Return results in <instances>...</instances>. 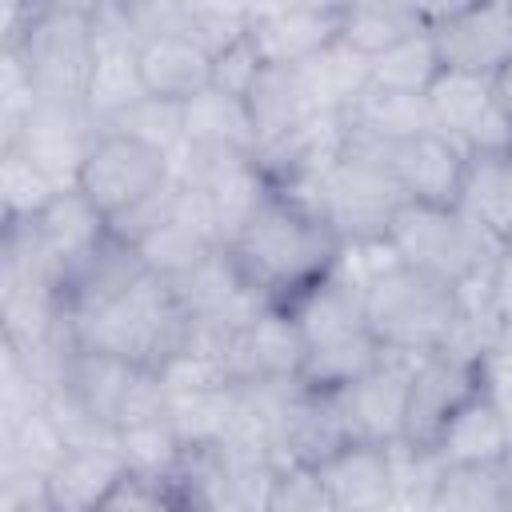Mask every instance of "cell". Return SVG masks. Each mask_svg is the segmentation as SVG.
Returning a JSON list of instances; mask_svg holds the SVG:
<instances>
[{"mask_svg":"<svg viewBox=\"0 0 512 512\" xmlns=\"http://www.w3.org/2000/svg\"><path fill=\"white\" fill-rule=\"evenodd\" d=\"M340 128H344V140L392 148V144L432 128L428 92H400V88H384V84L368 80L340 112Z\"/></svg>","mask_w":512,"mask_h":512,"instance_id":"9a60e30c","label":"cell"},{"mask_svg":"<svg viewBox=\"0 0 512 512\" xmlns=\"http://www.w3.org/2000/svg\"><path fill=\"white\" fill-rule=\"evenodd\" d=\"M268 508L272 512H336L320 468H308V464H276Z\"/></svg>","mask_w":512,"mask_h":512,"instance_id":"f1b7e54d","label":"cell"},{"mask_svg":"<svg viewBox=\"0 0 512 512\" xmlns=\"http://www.w3.org/2000/svg\"><path fill=\"white\" fill-rule=\"evenodd\" d=\"M440 72H444V64L436 56L428 24L412 36H404L400 44H392L388 52L368 60V80L384 84V88H400V92H428Z\"/></svg>","mask_w":512,"mask_h":512,"instance_id":"484cf974","label":"cell"},{"mask_svg":"<svg viewBox=\"0 0 512 512\" xmlns=\"http://www.w3.org/2000/svg\"><path fill=\"white\" fill-rule=\"evenodd\" d=\"M64 184L20 148H0V192L4 220H32Z\"/></svg>","mask_w":512,"mask_h":512,"instance_id":"83f0119b","label":"cell"},{"mask_svg":"<svg viewBox=\"0 0 512 512\" xmlns=\"http://www.w3.org/2000/svg\"><path fill=\"white\" fill-rule=\"evenodd\" d=\"M140 380H144V368H136L132 360L72 340L56 388L72 404H80L96 424L116 432L124 412H128V404H132V396H136V388H140Z\"/></svg>","mask_w":512,"mask_h":512,"instance_id":"4fadbf2b","label":"cell"},{"mask_svg":"<svg viewBox=\"0 0 512 512\" xmlns=\"http://www.w3.org/2000/svg\"><path fill=\"white\" fill-rule=\"evenodd\" d=\"M264 68H268V64H264V56H260V48H256V40H252V32L244 28L240 36H232L228 44H220V48L212 52V88L248 100V92L256 88V80L264 76Z\"/></svg>","mask_w":512,"mask_h":512,"instance_id":"f546056e","label":"cell"},{"mask_svg":"<svg viewBox=\"0 0 512 512\" xmlns=\"http://www.w3.org/2000/svg\"><path fill=\"white\" fill-rule=\"evenodd\" d=\"M184 156H252L256 124L244 96L204 88L188 104H180Z\"/></svg>","mask_w":512,"mask_h":512,"instance_id":"2e32d148","label":"cell"},{"mask_svg":"<svg viewBox=\"0 0 512 512\" xmlns=\"http://www.w3.org/2000/svg\"><path fill=\"white\" fill-rule=\"evenodd\" d=\"M4 52L20 56L40 100L84 104V88H88L92 60H96V28L84 8L48 4L40 20L28 28V36Z\"/></svg>","mask_w":512,"mask_h":512,"instance_id":"52a82bcc","label":"cell"},{"mask_svg":"<svg viewBox=\"0 0 512 512\" xmlns=\"http://www.w3.org/2000/svg\"><path fill=\"white\" fill-rule=\"evenodd\" d=\"M436 460L440 464H472V460H508L512 456V424L492 400V392L480 388L452 412L436 440Z\"/></svg>","mask_w":512,"mask_h":512,"instance_id":"44dd1931","label":"cell"},{"mask_svg":"<svg viewBox=\"0 0 512 512\" xmlns=\"http://www.w3.org/2000/svg\"><path fill=\"white\" fill-rule=\"evenodd\" d=\"M388 168H392L404 200L456 208L464 168H468V148L432 124V128L392 144L388 148Z\"/></svg>","mask_w":512,"mask_h":512,"instance_id":"7c38bea8","label":"cell"},{"mask_svg":"<svg viewBox=\"0 0 512 512\" xmlns=\"http://www.w3.org/2000/svg\"><path fill=\"white\" fill-rule=\"evenodd\" d=\"M336 4H368V0H336ZM420 4V0H416Z\"/></svg>","mask_w":512,"mask_h":512,"instance_id":"1f68e13d","label":"cell"},{"mask_svg":"<svg viewBox=\"0 0 512 512\" xmlns=\"http://www.w3.org/2000/svg\"><path fill=\"white\" fill-rule=\"evenodd\" d=\"M260 56L268 68H304L340 36V8L336 4H280L260 8L248 24Z\"/></svg>","mask_w":512,"mask_h":512,"instance_id":"5bb4252c","label":"cell"},{"mask_svg":"<svg viewBox=\"0 0 512 512\" xmlns=\"http://www.w3.org/2000/svg\"><path fill=\"white\" fill-rule=\"evenodd\" d=\"M428 508L448 512H508L512 508V456L508 460H472L440 464Z\"/></svg>","mask_w":512,"mask_h":512,"instance_id":"603a6c76","label":"cell"},{"mask_svg":"<svg viewBox=\"0 0 512 512\" xmlns=\"http://www.w3.org/2000/svg\"><path fill=\"white\" fill-rule=\"evenodd\" d=\"M224 256L264 308H292L340 264L344 240L308 192L268 184L224 240Z\"/></svg>","mask_w":512,"mask_h":512,"instance_id":"6da1fadb","label":"cell"},{"mask_svg":"<svg viewBox=\"0 0 512 512\" xmlns=\"http://www.w3.org/2000/svg\"><path fill=\"white\" fill-rule=\"evenodd\" d=\"M300 76H304V84H308L316 108L340 116V112L348 108V100L368 84V60L356 56L352 48H344V44L336 40V44H328L320 56H312V60L300 68Z\"/></svg>","mask_w":512,"mask_h":512,"instance_id":"4316f807","label":"cell"},{"mask_svg":"<svg viewBox=\"0 0 512 512\" xmlns=\"http://www.w3.org/2000/svg\"><path fill=\"white\" fill-rule=\"evenodd\" d=\"M116 444L120 456L132 472L144 476H172L180 456H184V436L172 420V412H156V416H140L116 428Z\"/></svg>","mask_w":512,"mask_h":512,"instance_id":"d4e9b609","label":"cell"},{"mask_svg":"<svg viewBox=\"0 0 512 512\" xmlns=\"http://www.w3.org/2000/svg\"><path fill=\"white\" fill-rule=\"evenodd\" d=\"M480 360L452 352V348H432L416 356L412 376H408V396H404L400 444L428 448V452L436 448L452 412L480 388Z\"/></svg>","mask_w":512,"mask_h":512,"instance_id":"ba28073f","label":"cell"},{"mask_svg":"<svg viewBox=\"0 0 512 512\" xmlns=\"http://www.w3.org/2000/svg\"><path fill=\"white\" fill-rule=\"evenodd\" d=\"M492 96H496V104H500V112L512 120V56L496 68V76H492Z\"/></svg>","mask_w":512,"mask_h":512,"instance_id":"4dcf8cb0","label":"cell"},{"mask_svg":"<svg viewBox=\"0 0 512 512\" xmlns=\"http://www.w3.org/2000/svg\"><path fill=\"white\" fill-rule=\"evenodd\" d=\"M388 248L396 260L432 272L448 280L452 288L472 284L476 276H488L500 260V244L484 236L476 224H468L456 208H436V204H412L404 200L392 228H388Z\"/></svg>","mask_w":512,"mask_h":512,"instance_id":"5b68a950","label":"cell"},{"mask_svg":"<svg viewBox=\"0 0 512 512\" xmlns=\"http://www.w3.org/2000/svg\"><path fill=\"white\" fill-rule=\"evenodd\" d=\"M68 328L80 344L104 348V352L124 356L136 368L160 376L192 344L196 324H192L176 284L148 268L132 288H124L108 304H100L84 316H72Z\"/></svg>","mask_w":512,"mask_h":512,"instance_id":"3957f363","label":"cell"},{"mask_svg":"<svg viewBox=\"0 0 512 512\" xmlns=\"http://www.w3.org/2000/svg\"><path fill=\"white\" fill-rule=\"evenodd\" d=\"M124 456L116 436L112 440H88L68 444L56 468L48 472V508L52 512H96L104 508L108 492L124 476Z\"/></svg>","mask_w":512,"mask_h":512,"instance_id":"e0dca14e","label":"cell"},{"mask_svg":"<svg viewBox=\"0 0 512 512\" xmlns=\"http://www.w3.org/2000/svg\"><path fill=\"white\" fill-rule=\"evenodd\" d=\"M344 256L356 264L352 276L364 296V320L384 348L432 352L452 336L460 316V288L396 260L392 248L384 252V260L360 256V248H344Z\"/></svg>","mask_w":512,"mask_h":512,"instance_id":"7a4b0ae2","label":"cell"},{"mask_svg":"<svg viewBox=\"0 0 512 512\" xmlns=\"http://www.w3.org/2000/svg\"><path fill=\"white\" fill-rule=\"evenodd\" d=\"M340 8V44L356 56L372 60L400 44L404 36L420 32L428 24L424 8L416 0H368V4H336Z\"/></svg>","mask_w":512,"mask_h":512,"instance_id":"cb8c5ba5","label":"cell"},{"mask_svg":"<svg viewBox=\"0 0 512 512\" xmlns=\"http://www.w3.org/2000/svg\"><path fill=\"white\" fill-rule=\"evenodd\" d=\"M336 512L340 508H384L396 500V480H392V444H372V440H352L324 464H316Z\"/></svg>","mask_w":512,"mask_h":512,"instance_id":"d6986e66","label":"cell"},{"mask_svg":"<svg viewBox=\"0 0 512 512\" xmlns=\"http://www.w3.org/2000/svg\"><path fill=\"white\" fill-rule=\"evenodd\" d=\"M428 108H432V124L452 140H460L468 152L512 144V120L500 112L488 76L440 72L436 84L428 88Z\"/></svg>","mask_w":512,"mask_h":512,"instance_id":"8fae6325","label":"cell"},{"mask_svg":"<svg viewBox=\"0 0 512 512\" xmlns=\"http://www.w3.org/2000/svg\"><path fill=\"white\" fill-rule=\"evenodd\" d=\"M176 176L172 152L128 132V128H96L88 140L72 184L88 196V204L112 224L128 208H136L144 196H152L160 184Z\"/></svg>","mask_w":512,"mask_h":512,"instance_id":"8992f818","label":"cell"},{"mask_svg":"<svg viewBox=\"0 0 512 512\" xmlns=\"http://www.w3.org/2000/svg\"><path fill=\"white\" fill-rule=\"evenodd\" d=\"M136 76L144 96L188 104L196 92L212 88V48L188 24L156 28L136 44Z\"/></svg>","mask_w":512,"mask_h":512,"instance_id":"30bf717a","label":"cell"},{"mask_svg":"<svg viewBox=\"0 0 512 512\" xmlns=\"http://www.w3.org/2000/svg\"><path fill=\"white\" fill-rule=\"evenodd\" d=\"M28 224L36 228L40 248H44L48 260L56 264V284H60V276H64L84 252H92V248L104 240V232H108V220L88 204V196H84L76 184H64Z\"/></svg>","mask_w":512,"mask_h":512,"instance_id":"ffe728a7","label":"cell"},{"mask_svg":"<svg viewBox=\"0 0 512 512\" xmlns=\"http://www.w3.org/2000/svg\"><path fill=\"white\" fill-rule=\"evenodd\" d=\"M444 72L496 76L512 56V0H464L428 20Z\"/></svg>","mask_w":512,"mask_h":512,"instance_id":"9c48e42d","label":"cell"},{"mask_svg":"<svg viewBox=\"0 0 512 512\" xmlns=\"http://www.w3.org/2000/svg\"><path fill=\"white\" fill-rule=\"evenodd\" d=\"M304 192L316 200V208L336 228L344 248L388 240V228L404 204V192L388 168V148L356 140H344L336 160Z\"/></svg>","mask_w":512,"mask_h":512,"instance_id":"277c9868","label":"cell"},{"mask_svg":"<svg viewBox=\"0 0 512 512\" xmlns=\"http://www.w3.org/2000/svg\"><path fill=\"white\" fill-rule=\"evenodd\" d=\"M456 212L492 236L500 248L512 240V144L468 152L464 184L456 196Z\"/></svg>","mask_w":512,"mask_h":512,"instance_id":"ac0fdd59","label":"cell"},{"mask_svg":"<svg viewBox=\"0 0 512 512\" xmlns=\"http://www.w3.org/2000/svg\"><path fill=\"white\" fill-rule=\"evenodd\" d=\"M384 352L388 348L376 340L372 328H356L348 336L308 344L300 356V368H296V384L308 392H344L348 384L368 376L384 360Z\"/></svg>","mask_w":512,"mask_h":512,"instance_id":"7402d4cb","label":"cell"}]
</instances>
